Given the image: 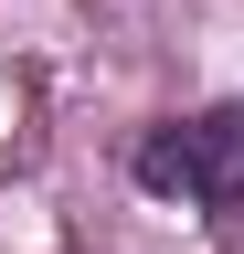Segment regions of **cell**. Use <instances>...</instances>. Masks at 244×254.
Instances as JSON below:
<instances>
[{"label":"cell","instance_id":"6da1fadb","mask_svg":"<svg viewBox=\"0 0 244 254\" xmlns=\"http://www.w3.org/2000/svg\"><path fill=\"white\" fill-rule=\"evenodd\" d=\"M138 190H160L180 212H244V95L234 106H202V117H160L149 138L128 148Z\"/></svg>","mask_w":244,"mask_h":254}]
</instances>
